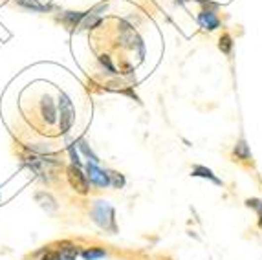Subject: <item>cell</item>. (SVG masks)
Here are the masks:
<instances>
[{
    "instance_id": "5b68a950",
    "label": "cell",
    "mask_w": 262,
    "mask_h": 260,
    "mask_svg": "<svg viewBox=\"0 0 262 260\" xmlns=\"http://www.w3.org/2000/svg\"><path fill=\"white\" fill-rule=\"evenodd\" d=\"M198 24L204 28V30H209L213 31L216 30L220 26V18L216 17V13H214V7H204L198 15Z\"/></svg>"
},
{
    "instance_id": "9a60e30c",
    "label": "cell",
    "mask_w": 262,
    "mask_h": 260,
    "mask_svg": "<svg viewBox=\"0 0 262 260\" xmlns=\"http://www.w3.org/2000/svg\"><path fill=\"white\" fill-rule=\"evenodd\" d=\"M246 204H248V207L257 209V212H259V225H261V229H262V202L259 198H250Z\"/></svg>"
},
{
    "instance_id": "3957f363",
    "label": "cell",
    "mask_w": 262,
    "mask_h": 260,
    "mask_svg": "<svg viewBox=\"0 0 262 260\" xmlns=\"http://www.w3.org/2000/svg\"><path fill=\"white\" fill-rule=\"evenodd\" d=\"M68 180H70V185H72L75 191L79 194H88L90 191V185H88V180H86V176L81 172V169L77 165H70L68 167Z\"/></svg>"
},
{
    "instance_id": "7a4b0ae2",
    "label": "cell",
    "mask_w": 262,
    "mask_h": 260,
    "mask_svg": "<svg viewBox=\"0 0 262 260\" xmlns=\"http://www.w3.org/2000/svg\"><path fill=\"white\" fill-rule=\"evenodd\" d=\"M59 110H61V115H59V127H61V132H68L70 127L73 123V104L70 101V97L66 94H61L59 96Z\"/></svg>"
},
{
    "instance_id": "7c38bea8",
    "label": "cell",
    "mask_w": 262,
    "mask_h": 260,
    "mask_svg": "<svg viewBox=\"0 0 262 260\" xmlns=\"http://www.w3.org/2000/svg\"><path fill=\"white\" fill-rule=\"evenodd\" d=\"M235 156L238 157V159H250L251 154H250V149H248V145H246L244 139H240L237 145H235Z\"/></svg>"
},
{
    "instance_id": "30bf717a",
    "label": "cell",
    "mask_w": 262,
    "mask_h": 260,
    "mask_svg": "<svg viewBox=\"0 0 262 260\" xmlns=\"http://www.w3.org/2000/svg\"><path fill=\"white\" fill-rule=\"evenodd\" d=\"M37 202H41V207L44 209H48V211H55L57 209V204H55V200L46 193H37L35 194Z\"/></svg>"
},
{
    "instance_id": "277c9868",
    "label": "cell",
    "mask_w": 262,
    "mask_h": 260,
    "mask_svg": "<svg viewBox=\"0 0 262 260\" xmlns=\"http://www.w3.org/2000/svg\"><path fill=\"white\" fill-rule=\"evenodd\" d=\"M86 172H88V178H90L92 183H96L98 187H110V176L108 172H105L98 167V163H94V161H88L86 165Z\"/></svg>"
},
{
    "instance_id": "ffe728a7",
    "label": "cell",
    "mask_w": 262,
    "mask_h": 260,
    "mask_svg": "<svg viewBox=\"0 0 262 260\" xmlns=\"http://www.w3.org/2000/svg\"><path fill=\"white\" fill-rule=\"evenodd\" d=\"M68 151H70V157H72L73 165H77V167H79V156H77V152L73 151V147H70Z\"/></svg>"
},
{
    "instance_id": "ac0fdd59",
    "label": "cell",
    "mask_w": 262,
    "mask_h": 260,
    "mask_svg": "<svg viewBox=\"0 0 262 260\" xmlns=\"http://www.w3.org/2000/svg\"><path fill=\"white\" fill-rule=\"evenodd\" d=\"M41 260H61V253H59V251H52V249H48V251L43 255V259Z\"/></svg>"
},
{
    "instance_id": "d6986e66",
    "label": "cell",
    "mask_w": 262,
    "mask_h": 260,
    "mask_svg": "<svg viewBox=\"0 0 262 260\" xmlns=\"http://www.w3.org/2000/svg\"><path fill=\"white\" fill-rule=\"evenodd\" d=\"M99 61H101V64H103V66L108 68V72H110V73H116V68L112 66V62H110L108 55H101V57H99Z\"/></svg>"
},
{
    "instance_id": "5bb4252c",
    "label": "cell",
    "mask_w": 262,
    "mask_h": 260,
    "mask_svg": "<svg viewBox=\"0 0 262 260\" xmlns=\"http://www.w3.org/2000/svg\"><path fill=\"white\" fill-rule=\"evenodd\" d=\"M218 48L222 50V53H226V55L231 53V50H233V39H231V35H229V33H226V35L220 37Z\"/></svg>"
},
{
    "instance_id": "2e32d148",
    "label": "cell",
    "mask_w": 262,
    "mask_h": 260,
    "mask_svg": "<svg viewBox=\"0 0 262 260\" xmlns=\"http://www.w3.org/2000/svg\"><path fill=\"white\" fill-rule=\"evenodd\" d=\"M108 176H110V187L119 189L125 185V178H123L121 174H117V172H108Z\"/></svg>"
},
{
    "instance_id": "6da1fadb",
    "label": "cell",
    "mask_w": 262,
    "mask_h": 260,
    "mask_svg": "<svg viewBox=\"0 0 262 260\" xmlns=\"http://www.w3.org/2000/svg\"><path fill=\"white\" fill-rule=\"evenodd\" d=\"M92 216L98 222L101 227L110 231H116V224H114V209L106 204V202H96V207L92 211Z\"/></svg>"
},
{
    "instance_id": "8992f818",
    "label": "cell",
    "mask_w": 262,
    "mask_h": 260,
    "mask_svg": "<svg viewBox=\"0 0 262 260\" xmlns=\"http://www.w3.org/2000/svg\"><path fill=\"white\" fill-rule=\"evenodd\" d=\"M119 33H121L123 44L128 46V48H134L136 44H140V41H138V37H136V33H134V28H130L125 20L119 22Z\"/></svg>"
},
{
    "instance_id": "52a82bcc",
    "label": "cell",
    "mask_w": 262,
    "mask_h": 260,
    "mask_svg": "<svg viewBox=\"0 0 262 260\" xmlns=\"http://www.w3.org/2000/svg\"><path fill=\"white\" fill-rule=\"evenodd\" d=\"M15 4L20 6L22 9H28V11H33V13H43V11H50V9H52V6L39 4L37 0H15Z\"/></svg>"
},
{
    "instance_id": "e0dca14e",
    "label": "cell",
    "mask_w": 262,
    "mask_h": 260,
    "mask_svg": "<svg viewBox=\"0 0 262 260\" xmlns=\"http://www.w3.org/2000/svg\"><path fill=\"white\" fill-rule=\"evenodd\" d=\"M79 149H81L83 152H85V156H86V157H90L94 163H98V161H99L98 156H96V154H94V152H92L90 149H88V145H86L83 139H79Z\"/></svg>"
},
{
    "instance_id": "ba28073f",
    "label": "cell",
    "mask_w": 262,
    "mask_h": 260,
    "mask_svg": "<svg viewBox=\"0 0 262 260\" xmlns=\"http://www.w3.org/2000/svg\"><path fill=\"white\" fill-rule=\"evenodd\" d=\"M83 18H85V13H75V11H66L64 13V17H62V22L70 28H75V26H79L83 22Z\"/></svg>"
},
{
    "instance_id": "4fadbf2b",
    "label": "cell",
    "mask_w": 262,
    "mask_h": 260,
    "mask_svg": "<svg viewBox=\"0 0 262 260\" xmlns=\"http://www.w3.org/2000/svg\"><path fill=\"white\" fill-rule=\"evenodd\" d=\"M106 257V251L105 249H99V248H90L83 251V259L85 260H98V259H103Z\"/></svg>"
},
{
    "instance_id": "9c48e42d",
    "label": "cell",
    "mask_w": 262,
    "mask_h": 260,
    "mask_svg": "<svg viewBox=\"0 0 262 260\" xmlns=\"http://www.w3.org/2000/svg\"><path fill=\"white\" fill-rule=\"evenodd\" d=\"M43 114H44V119L48 123H53L55 121V106L52 103V99L48 96L43 99Z\"/></svg>"
},
{
    "instance_id": "8fae6325",
    "label": "cell",
    "mask_w": 262,
    "mask_h": 260,
    "mask_svg": "<svg viewBox=\"0 0 262 260\" xmlns=\"http://www.w3.org/2000/svg\"><path fill=\"white\" fill-rule=\"evenodd\" d=\"M193 176H202V178H209L213 183H216V185H222V182H220L218 178L211 172L209 169H206V167H202V165H196L195 169H193Z\"/></svg>"
}]
</instances>
